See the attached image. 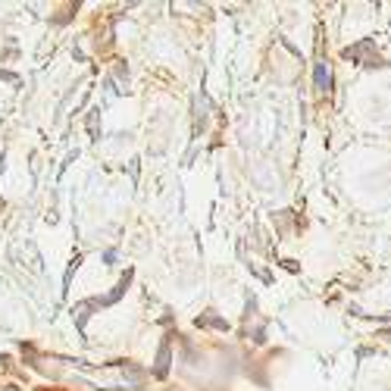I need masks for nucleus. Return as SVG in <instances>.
Here are the masks:
<instances>
[{
    "instance_id": "f257e3e1",
    "label": "nucleus",
    "mask_w": 391,
    "mask_h": 391,
    "mask_svg": "<svg viewBox=\"0 0 391 391\" xmlns=\"http://www.w3.org/2000/svg\"><path fill=\"white\" fill-rule=\"evenodd\" d=\"M316 85H320V88L329 85V69H326V66H320V69H316Z\"/></svg>"
}]
</instances>
